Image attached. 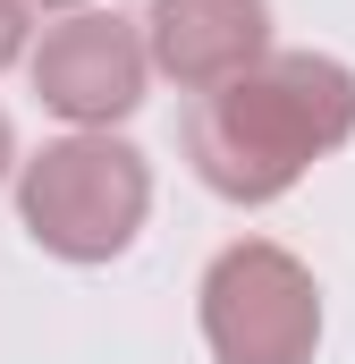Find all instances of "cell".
<instances>
[{"label": "cell", "instance_id": "cell-1", "mask_svg": "<svg viewBox=\"0 0 355 364\" xmlns=\"http://www.w3.org/2000/svg\"><path fill=\"white\" fill-rule=\"evenodd\" d=\"M355 136V77L322 51H271L186 110V161L229 203H271Z\"/></svg>", "mask_w": 355, "mask_h": 364}, {"label": "cell", "instance_id": "cell-7", "mask_svg": "<svg viewBox=\"0 0 355 364\" xmlns=\"http://www.w3.org/2000/svg\"><path fill=\"white\" fill-rule=\"evenodd\" d=\"M9 161H17V144H9V119H0V178H9Z\"/></svg>", "mask_w": 355, "mask_h": 364}, {"label": "cell", "instance_id": "cell-2", "mask_svg": "<svg viewBox=\"0 0 355 364\" xmlns=\"http://www.w3.org/2000/svg\"><path fill=\"white\" fill-rule=\"evenodd\" d=\"M144 212H153V170L110 127H77V136L43 144L17 170V220L60 263H110V255H127L136 229H144Z\"/></svg>", "mask_w": 355, "mask_h": 364}, {"label": "cell", "instance_id": "cell-6", "mask_svg": "<svg viewBox=\"0 0 355 364\" xmlns=\"http://www.w3.org/2000/svg\"><path fill=\"white\" fill-rule=\"evenodd\" d=\"M26 51V0H0V68Z\"/></svg>", "mask_w": 355, "mask_h": 364}, {"label": "cell", "instance_id": "cell-4", "mask_svg": "<svg viewBox=\"0 0 355 364\" xmlns=\"http://www.w3.org/2000/svg\"><path fill=\"white\" fill-rule=\"evenodd\" d=\"M144 77H153V43H144V26H127L110 9H77L60 26H43V43H34V93L68 127H119L144 102Z\"/></svg>", "mask_w": 355, "mask_h": 364}, {"label": "cell", "instance_id": "cell-5", "mask_svg": "<svg viewBox=\"0 0 355 364\" xmlns=\"http://www.w3.org/2000/svg\"><path fill=\"white\" fill-rule=\"evenodd\" d=\"M144 43L178 93H220L271 60V0H153Z\"/></svg>", "mask_w": 355, "mask_h": 364}, {"label": "cell", "instance_id": "cell-8", "mask_svg": "<svg viewBox=\"0 0 355 364\" xmlns=\"http://www.w3.org/2000/svg\"><path fill=\"white\" fill-rule=\"evenodd\" d=\"M43 9H85V0H43Z\"/></svg>", "mask_w": 355, "mask_h": 364}, {"label": "cell", "instance_id": "cell-3", "mask_svg": "<svg viewBox=\"0 0 355 364\" xmlns=\"http://www.w3.org/2000/svg\"><path fill=\"white\" fill-rule=\"evenodd\" d=\"M322 288L288 246H229L203 272V348L220 364H313Z\"/></svg>", "mask_w": 355, "mask_h": 364}]
</instances>
